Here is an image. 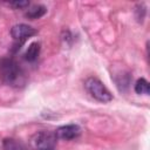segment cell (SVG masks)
<instances>
[{"label":"cell","mask_w":150,"mask_h":150,"mask_svg":"<svg viewBox=\"0 0 150 150\" xmlns=\"http://www.w3.org/2000/svg\"><path fill=\"white\" fill-rule=\"evenodd\" d=\"M39 53H40V43L39 42H33L27 48V50L25 53V59L29 62H33L38 59Z\"/></svg>","instance_id":"obj_8"},{"label":"cell","mask_w":150,"mask_h":150,"mask_svg":"<svg viewBox=\"0 0 150 150\" xmlns=\"http://www.w3.org/2000/svg\"><path fill=\"white\" fill-rule=\"evenodd\" d=\"M2 150H28V148L14 138H5L2 142Z\"/></svg>","instance_id":"obj_6"},{"label":"cell","mask_w":150,"mask_h":150,"mask_svg":"<svg viewBox=\"0 0 150 150\" xmlns=\"http://www.w3.org/2000/svg\"><path fill=\"white\" fill-rule=\"evenodd\" d=\"M46 12H47V9H46L45 6H42V5H34V6H32L30 8L27 9L25 15L28 19H39V18L43 16L46 14Z\"/></svg>","instance_id":"obj_7"},{"label":"cell","mask_w":150,"mask_h":150,"mask_svg":"<svg viewBox=\"0 0 150 150\" xmlns=\"http://www.w3.org/2000/svg\"><path fill=\"white\" fill-rule=\"evenodd\" d=\"M135 91L139 95H149L150 89H149V82L145 79H139L137 80L135 84Z\"/></svg>","instance_id":"obj_9"},{"label":"cell","mask_w":150,"mask_h":150,"mask_svg":"<svg viewBox=\"0 0 150 150\" xmlns=\"http://www.w3.org/2000/svg\"><path fill=\"white\" fill-rule=\"evenodd\" d=\"M9 6L14 7V8H19V9H22V8H26L29 6V2L28 1H12V2H8Z\"/></svg>","instance_id":"obj_10"},{"label":"cell","mask_w":150,"mask_h":150,"mask_svg":"<svg viewBox=\"0 0 150 150\" xmlns=\"http://www.w3.org/2000/svg\"><path fill=\"white\" fill-rule=\"evenodd\" d=\"M46 150H55V149H54V148H53V149H46Z\"/></svg>","instance_id":"obj_11"},{"label":"cell","mask_w":150,"mask_h":150,"mask_svg":"<svg viewBox=\"0 0 150 150\" xmlns=\"http://www.w3.org/2000/svg\"><path fill=\"white\" fill-rule=\"evenodd\" d=\"M56 135L52 131H40L35 134L32 137V146L35 150H46V149H53L56 144Z\"/></svg>","instance_id":"obj_3"},{"label":"cell","mask_w":150,"mask_h":150,"mask_svg":"<svg viewBox=\"0 0 150 150\" xmlns=\"http://www.w3.org/2000/svg\"><path fill=\"white\" fill-rule=\"evenodd\" d=\"M81 134V129L79 125L76 124H68V125H62L60 127L59 129H56L55 131V135L57 138L60 139H66V141H69V139H74L76 137H79Z\"/></svg>","instance_id":"obj_5"},{"label":"cell","mask_w":150,"mask_h":150,"mask_svg":"<svg viewBox=\"0 0 150 150\" xmlns=\"http://www.w3.org/2000/svg\"><path fill=\"white\" fill-rule=\"evenodd\" d=\"M11 34L14 39V41L18 43V46L22 45L27 39H29L30 36L36 34V30L25 23H20V25H15L12 27L11 29Z\"/></svg>","instance_id":"obj_4"},{"label":"cell","mask_w":150,"mask_h":150,"mask_svg":"<svg viewBox=\"0 0 150 150\" xmlns=\"http://www.w3.org/2000/svg\"><path fill=\"white\" fill-rule=\"evenodd\" d=\"M86 89L87 91L98 102L107 103L112 100L111 93L108 90V88L96 77H89L86 80Z\"/></svg>","instance_id":"obj_2"},{"label":"cell","mask_w":150,"mask_h":150,"mask_svg":"<svg viewBox=\"0 0 150 150\" xmlns=\"http://www.w3.org/2000/svg\"><path fill=\"white\" fill-rule=\"evenodd\" d=\"M0 76L2 81L13 87H20L25 83V75L18 63L12 59H5L0 63Z\"/></svg>","instance_id":"obj_1"}]
</instances>
